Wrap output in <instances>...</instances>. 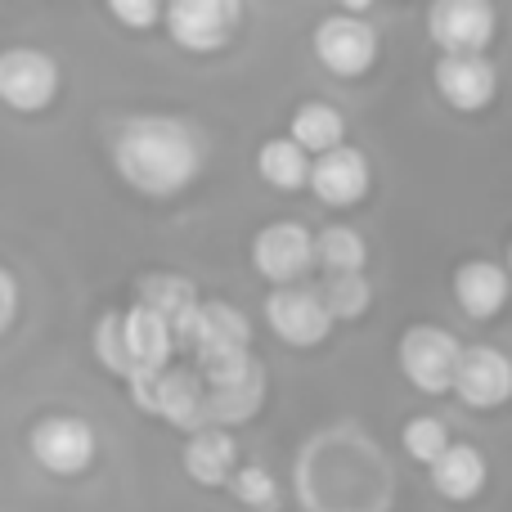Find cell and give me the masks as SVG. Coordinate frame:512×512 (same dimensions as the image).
Returning a JSON list of instances; mask_svg holds the SVG:
<instances>
[{
    "label": "cell",
    "mask_w": 512,
    "mask_h": 512,
    "mask_svg": "<svg viewBox=\"0 0 512 512\" xmlns=\"http://www.w3.org/2000/svg\"><path fill=\"white\" fill-rule=\"evenodd\" d=\"M113 167L135 194L171 198L198 180L203 144L176 117H131L113 135Z\"/></svg>",
    "instance_id": "6da1fadb"
},
{
    "label": "cell",
    "mask_w": 512,
    "mask_h": 512,
    "mask_svg": "<svg viewBox=\"0 0 512 512\" xmlns=\"http://www.w3.org/2000/svg\"><path fill=\"white\" fill-rule=\"evenodd\" d=\"M171 346L185 351L189 360L212 364V360H230V355H252V324L239 306L225 301H198L176 328H171Z\"/></svg>",
    "instance_id": "7a4b0ae2"
},
{
    "label": "cell",
    "mask_w": 512,
    "mask_h": 512,
    "mask_svg": "<svg viewBox=\"0 0 512 512\" xmlns=\"http://www.w3.org/2000/svg\"><path fill=\"white\" fill-rule=\"evenodd\" d=\"M135 391V405L149 409V414L167 418L180 432H203L207 423V387L189 364H167L162 373H135L126 378Z\"/></svg>",
    "instance_id": "3957f363"
},
{
    "label": "cell",
    "mask_w": 512,
    "mask_h": 512,
    "mask_svg": "<svg viewBox=\"0 0 512 512\" xmlns=\"http://www.w3.org/2000/svg\"><path fill=\"white\" fill-rule=\"evenodd\" d=\"M59 95V63L45 50L32 45H14L0 50V104L18 108V113H41Z\"/></svg>",
    "instance_id": "277c9868"
},
{
    "label": "cell",
    "mask_w": 512,
    "mask_h": 512,
    "mask_svg": "<svg viewBox=\"0 0 512 512\" xmlns=\"http://www.w3.org/2000/svg\"><path fill=\"white\" fill-rule=\"evenodd\" d=\"M27 450L32 459L41 463L45 472L54 477H77L95 463V427L86 418H72V414H50L32 427L27 436Z\"/></svg>",
    "instance_id": "5b68a950"
},
{
    "label": "cell",
    "mask_w": 512,
    "mask_h": 512,
    "mask_svg": "<svg viewBox=\"0 0 512 512\" xmlns=\"http://www.w3.org/2000/svg\"><path fill=\"white\" fill-rule=\"evenodd\" d=\"M459 355H463L459 337L436 324H418L400 337V369H405V378L418 391H432V396L436 391H450Z\"/></svg>",
    "instance_id": "8992f818"
},
{
    "label": "cell",
    "mask_w": 512,
    "mask_h": 512,
    "mask_svg": "<svg viewBox=\"0 0 512 512\" xmlns=\"http://www.w3.org/2000/svg\"><path fill=\"white\" fill-rule=\"evenodd\" d=\"M239 18H243L239 0H176V5L167 9L171 41L194 54H212V50H221V45H230Z\"/></svg>",
    "instance_id": "52a82bcc"
},
{
    "label": "cell",
    "mask_w": 512,
    "mask_h": 512,
    "mask_svg": "<svg viewBox=\"0 0 512 512\" xmlns=\"http://www.w3.org/2000/svg\"><path fill=\"white\" fill-rule=\"evenodd\" d=\"M265 324L279 342L288 346H319L333 333V319H328L324 301L310 283H288V288H274L265 301Z\"/></svg>",
    "instance_id": "ba28073f"
},
{
    "label": "cell",
    "mask_w": 512,
    "mask_h": 512,
    "mask_svg": "<svg viewBox=\"0 0 512 512\" xmlns=\"http://www.w3.org/2000/svg\"><path fill=\"white\" fill-rule=\"evenodd\" d=\"M315 59L337 77H360L378 59V32L355 14H328L315 27Z\"/></svg>",
    "instance_id": "9c48e42d"
},
{
    "label": "cell",
    "mask_w": 512,
    "mask_h": 512,
    "mask_svg": "<svg viewBox=\"0 0 512 512\" xmlns=\"http://www.w3.org/2000/svg\"><path fill=\"white\" fill-rule=\"evenodd\" d=\"M310 239H315V234H310L301 221L265 225V230L252 239V265L270 283H279V288L301 283L310 274V265H315V256H310Z\"/></svg>",
    "instance_id": "30bf717a"
},
{
    "label": "cell",
    "mask_w": 512,
    "mask_h": 512,
    "mask_svg": "<svg viewBox=\"0 0 512 512\" xmlns=\"http://www.w3.org/2000/svg\"><path fill=\"white\" fill-rule=\"evenodd\" d=\"M427 32L445 54H481L495 36V9L486 0H441L427 9Z\"/></svg>",
    "instance_id": "8fae6325"
},
{
    "label": "cell",
    "mask_w": 512,
    "mask_h": 512,
    "mask_svg": "<svg viewBox=\"0 0 512 512\" xmlns=\"http://www.w3.org/2000/svg\"><path fill=\"white\" fill-rule=\"evenodd\" d=\"M306 185L324 207H351L369 194V162H364L360 149L337 144V149L319 153V158L310 162Z\"/></svg>",
    "instance_id": "7c38bea8"
},
{
    "label": "cell",
    "mask_w": 512,
    "mask_h": 512,
    "mask_svg": "<svg viewBox=\"0 0 512 512\" xmlns=\"http://www.w3.org/2000/svg\"><path fill=\"white\" fill-rule=\"evenodd\" d=\"M454 391L463 396V405L472 409H499L512 391V364L504 351L495 346H472L459 355V369H454Z\"/></svg>",
    "instance_id": "4fadbf2b"
},
{
    "label": "cell",
    "mask_w": 512,
    "mask_h": 512,
    "mask_svg": "<svg viewBox=\"0 0 512 512\" xmlns=\"http://www.w3.org/2000/svg\"><path fill=\"white\" fill-rule=\"evenodd\" d=\"M436 90H441V99L454 104L459 113H477L499 90L495 63H490L486 54H445V59L436 63Z\"/></svg>",
    "instance_id": "5bb4252c"
},
{
    "label": "cell",
    "mask_w": 512,
    "mask_h": 512,
    "mask_svg": "<svg viewBox=\"0 0 512 512\" xmlns=\"http://www.w3.org/2000/svg\"><path fill=\"white\" fill-rule=\"evenodd\" d=\"M122 346H126V369L135 373H162L171 364V328L162 324L158 315H149V310L131 306L122 315Z\"/></svg>",
    "instance_id": "9a60e30c"
},
{
    "label": "cell",
    "mask_w": 512,
    "mask_h": 512,
    "mask_svg": "<svg viewBox=\"0 0 512 512\" xmlns=\"http://www.w3.org/2000/svg\"><path fill=\"white\" fill-rule=\"evenodd\" d=\"M454 301L468 319H490L508 301V274L495 261H468L454 274Z\"/></svg>",
    "instance_id": "2e32d148"
},
{
    "label": "cell",
    "mask_w": 512,
    "mask_h": 512,
    "mask_svg": "<svg viewBox=\"0 0 512 512\" xmlns=\"http://www.w3.org/2000/svg\"><path fill=\"white\" fill-rule=\"evenodd\" d=\"M234 463H239V445L230 432L221 427H203V432L189 436L185 445V472L198 486H225L234 477Z\"/></svg>",
    "instance_id": "e0dca14e"
},
{
    "label": "cell",
    "mask_w": 512,
    "mask_h": 512,
    "mask_svg": "<svg viewBox=\"0 0 512 512\" xmlns=\"http://www.w3.org/2000/svg\"><path fill=\"white\" fill-rule=\"evenodd\" d=\"M135 306L158 315L167 328H176L180 319L198 306V288L185 274H144V279L135 283Z\"/></svg>",
    "instance_id": "ac0fdd59"
},
{
    "label": "cell",
    "mask_w": 512,
    "mask_h": 512,
    "mask_svg": "<svg viewBox=\"0 0 512 512\" xmlns=\"http://www.w3.org/2000/svg\"><path fill=\"white\" fill-rule=\"evenodd\" d=\"M432 486L445 499L463 504V499H477L486 490V454L472 450V445H450L441 459L432 463Z\"/></svg>",
    "instance_id": "d6986e66"
},
{
    "label": "cell",
    "mask_w": 512,
    "mask_h": 512,
    "mask_svg": "<svg viewBox=\"0 0 512 512\" xmlns=\"http://www.w3.org/2000/svg\"><path fill=\"white\" fill-rule=\"evenodd\" d=\"M342 135H346V122H342V113H337L333 104H319V99H310V104H301L297 108V117H292V131H288V140L297 144L301 153H328V149H337L342 144Z\"/></svg>",
    "instance_id": "ffe728a7"
},
{
    "label": "cell",
    "mask_w": 512,
    "mask_h": 512,
    "mask_svg": "<svg viewBox=\"0 0 512 512\" xmlns=\"http://www.w3.org/2000/svg\"><path fill=\"white\" fill-rule=\"evenodd\" d=\"M310 256L324 274H364V261H369V248H364L360 230L351 225H328L310 239Z\"/></svg>",
    "instance_id": "44dd1931"
},
{
    "label": "cell",
    "mask_w": 512,
    "mask_h": 512,
    "mask_svg": "<svg viewBox=\"0 0 512 512\" xmlns=\"http://www.w3.org/2000/svg\"><path fill=\"white\" fill-rule=\"evenodd\" d=\"M256 167H261V176L270 180L274 189H283V194L301 189V185H306V176H310V158L288 140V135H279V140H265Z\"/></svg>",
    "instance_id": "7402d4cb"
},
{
    "label": "cell",
    "mask_w": 512,
    "mask_h": 512,
    "mask_svg": "<svg viewBox=\"0 0 512 512\" xmlns=\"http://www.w3.org/2000/svg\"><path fill=\"white\" fill-rule=\"evenodd\" d=\"M319 301H324L328 319H360L364 310H369L373 301V288L364 274H324V283H319Z\"/></svg>",
    "instance_id": "603a6c76"
},
{
    "label": "cell",
    "mask_w": 512,
    "mask_h": 512,
    "mask_svg": "<svg viewBox=\"0 0 512 512\" xmlns=\"http://www.w3.org/2000/svg\"><path fill=\"white\" fill-rule=\"evenodd\" d=\"M400 445H405L409 459H418V463H427V468H432V463L450 450V427H445L441 418H432V414H418V418H409V423H405Z\"/></svg>",
    "instance_id": "cb8c5ba5"
},
{
    "label": "cell",
    "mask_w": 512,
    "mask_h": 512,
    "mask_svg": "<svg viewBox=\"0 0 512 512\" xmlns=\"http://www.w3.org/2000/svg\"><path fill=\"white\" fill-rule=\"evenodd\" d=\"M230 486L252 512H274L279 508V481H274L265 468H239L230 477Z\"/></svg>",
    "instance_id": "d4e9b609"
},
{
    "label": "cell",
    "mask_w": 512,
    "mask_h": 512,
    "mask_svg": "<svg viewBox=\"0 0 512 512\" xmlns=\"http://www.w3.org/2000/svg\"><path fill=\"white\" fill-rule=\"evenodd\" d=\"M95 355L104 360L108 373H122V378H131V369H126V346H122V315H117V310H108V315L99 319V328H95Z\"/></svg>",
    "instance_id": "484cf974"
},
{
    "label": "cell",
    "mask_w": 512,
    "mask_h": 512,
    "mask_svg": "<svg viewBox=\"0 0 512 512\" xmlns=\"http://www.w3.org/2000/svg\"><path fill=\"white\" fill-rule=\"evenodd\" d=\"M108 14L117 18V23H131V27H149L162 18V9L153 5V0H144V5H131V0H113L108 5Z\"/></svg>",
    "instance_id": "4316f807"
},
{
    "label": "cell",
    "mask_w": 512,
    "mask_h": 512,
    "mask_svg": "<svg viewBox=\"0 0 512 512\" xmlns=\"http://www.w3.org/2000/svg\"><path fill=\"white\" fill-rule=\"evenodd\" d=\"M18 319V279L0 265V337L9 333V324Z\"/></svg>",
    "instance_id": "83f0119b"
}]
</instances>
